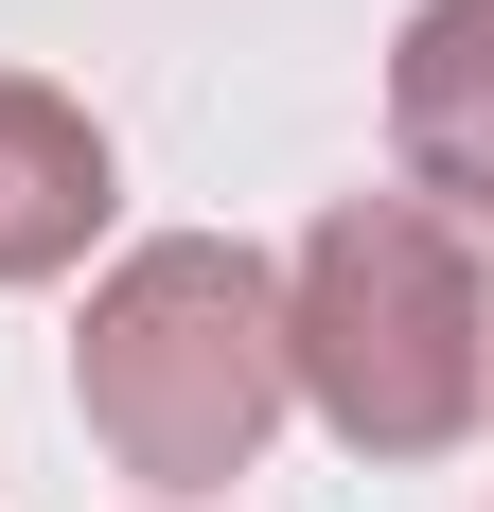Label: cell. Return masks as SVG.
Returning <instances> with one entry per match:
<instances>
[{
  "mask_svg": "<svg viewBox=\"0 0 494 512\" xmlns=\"http://www.w3.org/2000/svg\"><path fill=\"white\" fill-rule=\"evenodd\" d=\"M283 389L336 424L353 460H442L494 407V283L459 248V212L353 195L300 230L283 265Z\"/></svg>",
  "mask_w": 494,
  "mask_h": 512,
  "instance_id": "6da1fadb",
  "label": "cell"
},
{
  "mask_svg": "<svg viewBox=\"0 0 494 512\" xmlns=\"http://www.w3.org/2000/svg\"><path fill=\"white\" fill-rule=\"evenodd\" d=\"M71 407L124 477L159 495H212V477L265 460L283 389V265L230 248V230H159L89 283V336H71Z\"/></svg>",
  "mask_w": 494,
  "mask_h": 512,
  "instance_id": "7a4b0ae2",
  "label": "cell"
},
{
  "mask_svg": "<svg viewBox=\"0 0 494 512\" xmlns=\"http://www.w3.org/2000/svg\"><path fill=\"white\" fill-rule=\"evenodd\" d=\"M389 142H406V195H459L494 212V0H424L389 53Z\"/></svg>",
  "mask_w": 494,
  "mask_h": 512,
  "instance_id": "3957f363",
  "label": "cell"
},
{
  "mask_svg": "<svg viewBox=\"0 0 494 512\" xmlns=\"http://www.w3.org/2000/svg\"><path fill=\"white\" fill-rule=\"evenodd\" d=\"M106 124L71 89H36V71H0V283H53V265L106 230Z\"/></svg>",
  "mask_w": 494,
  "mask_h": 512,
  "instance_id": "277c9868",
  "label": "cell"
}]
</instances>
